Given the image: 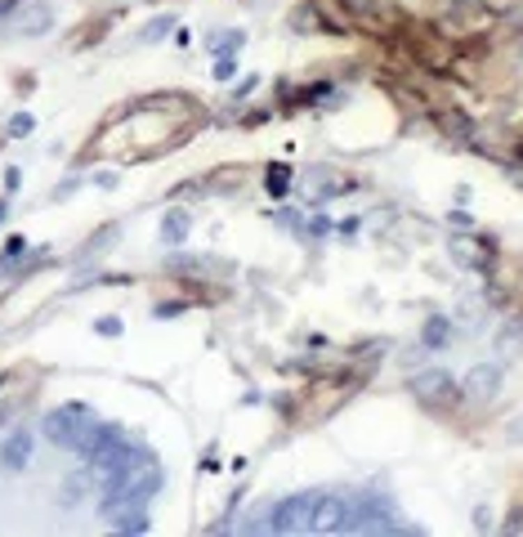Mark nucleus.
<instances>
[{"label":"nucleus","instance_id":"1","mask_svg":"<svg viewBox=\"0 0 523 537\" xmlns=\"http://www.w3.org/2000/svg\"><path fill=\"white\" fill-rule=\"evenodd\" d=\"M94 421H99V416H94L85 403H68V407H58V412L45 416V434L54 439V444H63V448H77V439H81Z\"/></svg>","mask_w":523,"mask_h":537},{"label":"nucleus","instance_id":"2","mask_svg":"<svg viewBox=\"0 0 523 537\" xmlns=\"http://www.w3.org/2000/svg\"><path fill=\"white\" fill-rule=\"evenodd\" d=\"M313 497H318V492H295V497L277 501L264 529H269V533H309V510H313Z\"/></svg>","mask_w":523,"mask_h":537},{"label":"nucleus","instance_id":"3","mask_svg":"<svg viewBox=\"0 0 523 537\" xmlns=\"http://www.w3.org/2000/svg\"><path fill=\"white\" fill-rule=\"evenodd\" d=\"M412 390H416V399L430 403V407H452L456 399H461V385H456L447 372H421L412 381Z\"/></svg>","mask_w":523,"mask_h":537},{"label":"nucleus","instance_id":"4","mask_svg":"<svg viewBox=\"0 0 523 537\" xmlns=\"http://www.w3.org/2000/svg\"><path fill=\"white\" fill-rule=\"evenodd\" d=\"M349 515V501L336 497V492H318L313 497V510H309V533H340Z\"/></svg>","mask_w":523,"mask_h":537},{"label":"nucleus","instance_id":"5","mask_svg":"<svg viewBox=\"0 0 523 537\" xmlns=\"http://www.w3.org/2000/svg\"><path fill=\"white\" fill-rule=\"evenodd\" d=\"M497 390H501V372L492 368V363H478V368L465 376V385H461V394L469 403H492Z\"/></svg>","mask_w":523,"mask_h":537},{"label":"nucleus","instance_id":"6","mask_svg":"<svg viewBox=\"0 0 523 537\" xmlns=\"http://www.w3.org/2000/svg\"><path fill=\"white\" fill-rule=\"evenodd\" d=\"M27 461H31V434L18 430V434H9L5 444H0V466H5V470H23Z\"/></svg>","mask_w":523,"mask_h":537},{"label":"nucleus","instance_id":"7","mask_svg":"<svg viewBox=\"0 0 523 537\" xmlns=\"http://www.w3.org/2000/svg\"><path fill=\"white\" fill-rule=\"evenodd\" d=\"M340 9H345V14L354 18V23L371 27V31L385 27V23H380V18H385V5H380V0H340Z\"/></svg>","mask_w":523,"mask_h":537},{"label":"nucleus","instance_id":"8","mask_svg":"<svg viewBox=\"0 0 523 537\" xmlns=\"http://www.w3.org/2000/svg\"><path fill=\"white\" fill-rule=\"evenodd\" d=\"M434 121H439L447 135H456V139H474V121H469L465 112H456V107H443V112H434Z\"/></svg>","mask_w":523,"mask_h":537},{"label":"nucleus","instance_id":"9","mask_svg":"<svg viewBox=\"0 0 523 537\" xmlns=\"http://www.w3.org/2000/svg\"><path fill=\"white\" fill-rule=\"evenodd\" d=\"M184 238H188V215H184V211H166V220H162V242L179 246Z\"/></svg>","mask_w":523,"mask_h":537},{"label":"nucleus","instance_id":"10","mask_svg":"<svg viewBox=\"0 0 523 537\" xmlns=\"http://www.w3.org/2000/svg\"><path fill=\"white\" fill-rule=\"evenodd\" d=\"M447 340H452V322H447L443 314H434L430 322H425V345H430V349H447Z\"/></svg>","mask_w":523,"mask_h":537},{"label":"nucleus","instance_id":"11","mask_svg":"<svg viewBox=\"0 0 523 537\" xmlns=\"http://www.w3.org/2000/svg\"><path fill=\"white\" fill-rule=\"evenodd\" d=\"M242 40H247L242 31H210L206 45H210V54L219 59V54H237V50H242Z\"/></svg>","mask_w":523,"mask_h":537},{"label":"nucleus","instance_id":"12","mask_svg":"<svg viewBox=\"0 0 523 537\" xmlns=\"http://www.w3.org/2000/svg\"><path fill=\"white\" fill-rule=\"evenodd\" d=\"M112 529H116V533H148L153 524H148V510H121Z\"/></svg>","mask_w":523,"mask_h":537},{"label":"nucleus","instance_id":"13","mask_svg":"<svg viewBox=\"0 0 523 537\" xmlns=\"http://www.w3.org/2000/svg\"><path fill=\"white\" fill-rule=\"evenodd\" d=\"M286 184H291V170H286V166H273V170H269V192H273V197H282Z\"/></svg>","mask_w":523,"mask_h":537},{"label":"nucleus","instance_id":"14","mask_svg":"<svg viewBox=\"0 0 523 537\" xmlns=\"http://www.w3.org/2000/svg\"><path fill=\"white\" fill-rule=\"evenodd\" d=\"M170 27H175V18H153V23H148V31H143V40L153 45V40H162Z\"/></svg>","mask_w":523,"mask_h":537},{"label":"nucleus","instance_id":"15","mask_svg":"<svg viewBox=\"0 0 523 537\" xmlns=\"http://www.w3.org/2000/svg\"><path fill=\"white\" fill-rule=\"evenodd\" d=\"M233 72H237V54H219V63H215V81H233Z\"/></svg>","mask_w":523,"mask_h":537},{"label":"nucleus","instance_id":"16","mask_svg":"<svg viewBox=\"0 0 523 537\" xmlns=\"http://www.w3.org/2000/svg\"><path fill=\"white\" fill-rule=\"evenodd\" d=\"M31 130H36V121H31V116H27V112H18V116H9V135H14V139H23V135H31Z\"/></svg>","mask_w":523,"mask_h":537},{"label":"nucleus","instance_id":"17","mask_svg":"<svg viewBox=\"0 0 523 537\" xmlns=\"http://www.w3.org/2000/svg\"><path fill=\"white\" fill-rule=\"evenodd\" d=\"M27 31H49V9H45V5L27 14Z\"/></svg>","mask_w":523,"mask_h":537},{"label":"nucleus","instance_id":"18","mask_svg":"<svg viewBox=\"0 0 523 537\" xmlns=\"http://www.w3.org/2000/svg\"><path fill=\"white\" fill-rule=\"evenodd\" d=\"M94 331H99V336H121V318H99Z\"/></svg>","mask_w":523,"mask_h":537},{"label":"nucleus","instance_id":"19","mask_svg":"<svg viewBox=\"0 0 523 537\" xmlns=\"http://www.w3.org/2000/svg\"><path fill=\"white\" fill-rule=\"evenodd\" d=\"M184 300H166V305H157V318H179V314H184Z\"/></svg>","mask_w":523,"mask_h":537},{"label":"nucleus","instance_id":"20","mask_svg":"<svg viewBox=\"0 0 523 537\" xmlns=\"http://www.w3.org/2000/svg\"><path fill=\"white\" fill-rule=\"evenodd\" d=\"M523 529V510H510L506 515V533H519Z\"/></svg>","mask_w":523,"mask_h":537},{"label":"nucleus","instance_id":"21","mask_svg":"<svg viewBox=\"0 0 523 537\" xmlns=\"http://www.w3.org/2000/svg\"><path fill=\"white\" fill-rule=\"evenodd\" d=\"M255 85H260V81H255V77H251V81H242V85H237V94H233V99H247V94L255 90Z\"/></svg>","mask_w":523,"mask_h":537},{"label":"nucleus","instance_id":"22","mask_svg":"<svg viewBox=\"0 0 523 537\" xmlns=\"http://www.w3.org/2000/svg\"><path fill=\"white\" fill-rule=\"evenodd\" d=\"M515 161H519V166H523V139H519V144H515Z\"/></svg>","mask_w":523,"mask_h":537},{"label":"nucleus","instance_id":"23","mask_svg":"<svg viewBox=\"0 0 523 537\" xmlns=\"http://www.w3.org/2000/svg\"><path fill=\"white\" fill-rule=\"evenodd\" d=\"M5 215H9V202H0V220H5Z\"/></svg>","mask_w":523,"mask_h":537}]
</instances>
